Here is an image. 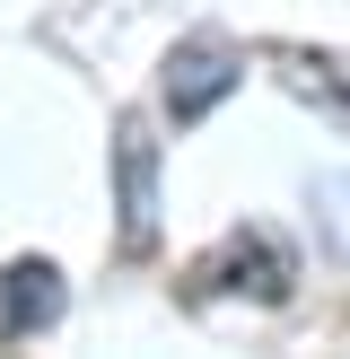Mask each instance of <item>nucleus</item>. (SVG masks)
Instances as JSON below:
<instances>
[{
	"instance_id": "1",
	"label": "nucleus",
	"mask_w": 350,
	"mask_h": 359,
	"mask_svg": "<svg viewBox=\"0 0 350 359\" xmlns=\"http://www.w3.org/2000/svg\"><path fill=\"white\" fill-rule=\"evenodd\" d=\"M114 245L122 255L158 245V132H149V114H114Z\"/></svg>"
},
{
	"instance_id": "2",
	"label": "nucleus",
	"mask_w": 350,
	"mask_h": 359,
	"mask_svg": "<svg viewBox=\"0 0 350 359\" xmlns=\"http://www.w3.org/2000/svg\"><path fill=\"white\" fill-rule=\"evenodd\" d=\"M202 280L210 298H254V307H280V298L298 290V263L280 237H262V228H237V237L219 245V255H202Z\"/></svg>"
},
{
	"instance_id": "3",
	"label": "nucleus",
	"mask_w": 350,
	"mask_h": 359,
	"mask_svg": "<svg viewBox=\"0 0 350 359\" xmlns=\"http://www.w3.org/2000/svg\"><path fill=\"white\" fill-rule=\"evenodd\" d=\"M237 79H245V53L227 44V35H184V44L167 53V79H158V88H167V114L175 123H202Z\"/></svg>"
},
{
	"instance_id": "4",
	"label": "nucleus",
	"mask_w": 350,
	"mask_h": 359,
	"mask_svg": "<svg viewBox=\"0 0 350 359\" xmlns=\"http://www.w3.org/2000/svg\"><path fill=\"white\" fill-rule=\"evenodd\" d=\"M52 316H62V272H52L44 255L0 263V351H9V342H27V333H44Z\"/></svg>"
},
{
	"instance_id": "5",
	"label": "nucleus",
	"mask_w": 350,
	"mask_h": 359,
	"mask_svg": "<svg viewBox=\"0 0 350 359\" xmlns=\"http://www.w3.org/2000/svg\"><path fill=\"white\" fill-rule=\"evenodd\" d=\"M272 70H280V88H289V97H307L324 123H342V132H350V53L280 44V53H272Z\"/></svg>"
},
{
	"instance_id": "6",
	"label": "nucleus",
	"mask_w": 350,
	"mask_h": 359,
	"mask_svg": "<svg viewBox=\"0 0 350 359\" xmlns=\"http://www.w3.org/2000/svg\"><path fill=\"white\" fill-rule=\"evenodd\" d=\"M315 219H324V237L350 255V175H315Z\"/></svg>"
}]
</instances>
